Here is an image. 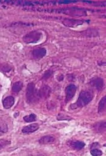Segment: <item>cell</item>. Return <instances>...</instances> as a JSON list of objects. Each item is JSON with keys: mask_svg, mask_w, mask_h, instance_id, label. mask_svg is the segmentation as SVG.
<instances>
[{"mask_svg": "<svg viewBox=\"0 0 106 156\" xmlns=\"http://www.w3.org/2000/svg\"><path fill=\"white\" fill-rule=\"evenodd\" d=\"M93 98V93L89 90H82L80 94L77 102L70 106L72 109L82 108L87 106L92 101Z\"/></svg>", "mask_w": 106, "mask_h": 156, "instance_id": "1", "label": "cell"}, {"mask_svg": "<svg viewBox=\"0 0 106 156\" xmlns=\"http://www.w3.org/2000/svg\"><path fill=\"white\" fill-rule=\"evenodd\" d=\"M27 101L28 104H33L40 99L38 91L36 89L33 83H30L28 84L26 92Z\"/></svg>", "mask_w": 106, "mask_h": 156, "instance_id": "2", "label": "cell"}, {"mask_svg": "<svg viewBox=\"0 0 106 156\" xmlns=\"http://www.w3.org/2000/svg\"><path fill=\"white\" fill-rule=\"evenodd\" d=\"M42 37V33L40 31H33L27 35H24L23 38V41L27 44H32L38 43Z\"/></svg>", "mask_w": 106, "mask_h": 156, "instance_id": "3", "label": "cell"}, {"mask_svg": "<svg viewBox=\"0 0 106 156\" xmlns=\"http://www.w3.org/2000/svg\"><path fill=\"white\" fill-rule=\"evenodd\" d=\"M77 91V87L75 84H70L67 86L65 89V101L66 103L72 100V98L74 97Z\"/></svg>", "mask_w": 106, "mask_h": 156, "instance_id": "4", "label": "cell"}, {"mask_svg": "<svg viewBox=\"0 0 106 156\" xmlns=\"http://www.w3.org/2000/svg\"><path fill=\"white\" fill-rule=\"evenodd\" d=\"M90 84H91L93 88L96 89L97 91H101L103 89L104 86V82L103 79L99 77H93L92 79L90 81Z\"/></svg>", "mask_w": 106, "mask_h": 156, "instance_id": "5", "label": "cell"}, {"mask_svg": "<svg viewBox=\"0 0 106 156\" xmlns=\"http://www.w3.org/2000/svg\"><path fill=\"white\" fill-rule=\"evenodd\" d=\"M31 55L35 59H41L43 57L46 56L47 55V50L45 48H36L35 50H33L32 51Z\"/></svg>", "mask_w": 106, "mask_h": 156, "instance_id": "6", "label": "cell"}, {"mask_svg": "<svg viewBox=\"0 0 106 156\" xmlns=\"http://www.w3.org/2000/svg\"><path fill=\"white\" fill-rule=\"evenodd\" d=\"M84 23L83 21L78 19H65L63 21V24L65 26L74 28L79 25H81Z\"/></svg>", "mask_w": 106, "mask_h": 156, "instance_id": "7", "label": "cell"}, {"mask_svg": "<svg viewBox=\"0 0 106 156\" xmlns=\"http://www.w3.org/2000/svg\"><path fill=\"white\" fill-rule=\"evenodd\" d=\"M51 94V88L47 85H45L42 86V88L40 89L38 91V94L40 99L43 98V99H47L50 96Z\"/></svg>", "mask_w": 106, "mask_h": 156, "instance_id": "8", "label": "cell"}, {"mask_svg": "<svg viewBox=\"0 0 106 156\" xmlns=\"http://www.w3.org/2000/svg\"><path fill=\"white\" fill-rule=\"evenodd\" d=\"M40 128V126L36 123H34V124H31L30 125L27 126L22 129V133L23 134H30L32 133H34L35 131L37 130Z\"/></svg>", "mask_w": 106, "mask_h": 156, "instance_id": "9", "label": "cell"}, {"mask_svg": "<svg viewBox=\"0 0 106 156\" xmlns=\"http://www.w3.org/2000/svg\"><path fill=\"white\" fill-rule=\"evenodd\" d=\"M55 142V138L50 135H47L43 136L40 138L39 140V142L41 144H54Z\"/></svg>", "mask_w": 106, "mask_h": 156, "instance_id": "10", "label": "cell"}, {"mask_svg": "<svg viewBox=\"0 0 106 156\" xmlns=\"http://www.w3.org/2000/svg\"><path fill=\"white\" fill-rule=\"evenodd\" d=\"M85 146V144L83 141H72L70 142V144H69V146L71 148L76 150H79L83 149Z\"/></svg>", "mask_w": 106, "mask_h": 156, "instance_id": "11", "label": "cell"}, {"mask_svg": "<svg viewBox=\"0 0 106 156\" xmlns=\"http://www.w3.org/2000/svg\"><path fill=\"white\" fill-rule=\"evenodd\" d=\"M15 103V98L13 96H7L3 101V106L4 108L10 109L13 106Z\"/></svg>", "mask_w": 106, "mask_h": 156, "instance_id": "12", "label": "cell"}, {"mask_svg": "<svg viewBox=\"0 0 106 156\" xmlns=\"http://www.w3.org/2000/svg\"><path fill=\"white\" fill-rule=\"evenodd\" d=\"M8 125L6 122L0 117V136L6 134L8 132Z\"/></svg>", "mask_w": 106, "mask_h": 156, "instance_id": "13", "label": "cell"}, {"mask_svg": "<svg viewBox=\"0 0 106 156\" xmlns=\"http://www.w3.org/2000/svg\"><path fill=\"white\" fill-rule=\"evenodd\" d=\"M105 102H106V97L104 96L102 98L99 103L98 107V113L99 114H103L105 111Z\"/></svg>", "mask_w": 106, "mask_h": 156, "instance_id": "14", "label": "cell"}, {"mask_svg": "<svg viewBox=\"0 0 106 156\" xmlns=\"http://www.w3.org/2000/svg\"><path fill=\"white\" fill-rule=\"evenodd\" d=\"M84 36H85L87 37H96L99 35L98 31L95 30V29H88L86 31H84L82 32Z\"/></svg>", "mask_w": 106, "mask_h": 156, "instance_id": "15", "label": "cell"}, {"mask_svg": "<svg viewBox=\"0 0 106 156\" xmlns=\"http://www.w3.org/2000/svg\"><path fill=\"white\" fill-rule=\"evenodd\" d=\"M23 88V83L22 81H17L12 86V91L14 94H18Z\"/></svg>", "mask_w": 106, "mask_h": 156, "instance_id": "16", "label": "cell"}, {"mask_svg": "<svg viewBox=\"0 0 106 156\" xmlns=\"http://www.w3.org/2000/svg\"><path fill=\"white\" fill-rule=\"evenodd\" d=\"M95 128V130L98 133H104L105 130V122H102L96 124V126H93Z\"/></svg>", "mask_w": 106, "mask_h": 156, "instance_id": "17", "label": "cell"}, {"mask_svg": "<svg viewBox=\"0 0 106 156\" xmlns=\"http://www.w3.org/2000/svg\"><path fill=\"white\" fill-rule=\"evenodd\" d=\"M23 120L27 122H32L36 120V116L34 114H31L28 116L23 117Z\"/></svg>", "mask_w": 106, "mask_h": 156, "instance_id": "18", "label": "cell"}, {"mask_svg": "<svg viewBox=\"0 0 106 156\" xmlns=\"http://www.w3.org/2000/svg\"><path fill=\"white\" fill-rule=\"evenodd\" d=\"M11 142L10 141L5 140V139H1V140H0V150L4 148V147L9 146Z\"/></svg>", "mask_w": 106, "mask_h": 156, "instance_id": "19", "label": "cell"}, {"mask_svg": "<svg viewBox=\"0 0 106 156\" xmlns=\"http://www.w3.org/2000/svg\"><path fill=\"white\" fill-rule=\"evenodd\" d=\"M91 154L92 156H100L103 155V152L99 149H94L91 150Z\"/></svg>", "mask_w": 106, "mask_h": 156, "instance_id": "20", "label": "cell"}, {"mask_svg": "<svg viewBox=\"0 0 106 156\" xmlns=\"http://www.w3.org/2000/svg\"><path fill=\"white\" fill-rule=\"evenodd\" d=\"M53 73H54V72H53L52 70H50V69H49V70L46 71L45 72V74L43 75V77H42V79H43L45 80L48 79L49 77H50L52 76Z\"/></svg>", "mask_w": 106, "mask_h": 156, "instance_id": "21", "label": "cell"}, {"mask_svg": "<svg viewBox=\"0 0 106 156\" xmlns=\"http://www.w3.org/2000/svg\"><path fill=\"white\" fill-rule=\"evenodd\" d=\"M57 119L58 120H70L71 118L68 117V116H65L63 114H59L57 116Z\"/></svg>", "mask_w": 106, "mask_h": 156, "instance_id": "22", "label": "cell"}, {"mask_svg": "<svg viewBox=\"0 0 106 156\" xmlns=\"http://www.w3.org/2000/svg\"><path fill=\"white\" fill-rule=\"evenodd\" d=\"M97 147H99V144L98 143H93V144L91 146V149H97Z\"/></svg>", "mask_w": 106, "mask_h": 156, "instance_id": "23", "label": "cell"}, {"mask_svg": "<svg viewBox=\"0 0 106 156\" xmlns=\"http://www.w3.org/2000/svg\"><path fill=\"white\" fill-rule=\"evenodd\" d=\"M57 79H58L59 81H62L63 79V75H61V77H60V76H59L58 77H57Z\"/></svg>", "mask_w": 106, "mask_h": 156, "instance_id": "24", "label": "cell"}, {"mask_svg": "<svg viewBox=\"0 0 106 156\" xmlns=\"http://www.w3.org/2000/svg\"><path fill=\"white\" fill-rule=\"evenodd\" d=\"M1 85H0V89H1Z\"/></svg>", "mask_w": 106, "mask_h": 156, "instance_id": "25", "label": "cell"}, {"mask_svg": "<svg viewBox=\"0 0 106 156\" xmlns=\"http://www.w3.org/2000/svg\"><path fill=\"white\" fill-rule=\"evenodd\" d=\"M29 156H33V155H29Z\"/></svg>", "mask_w": 106, "mask_h": 156, "instance_id": "26", "label": "cell"}]
</instances>
